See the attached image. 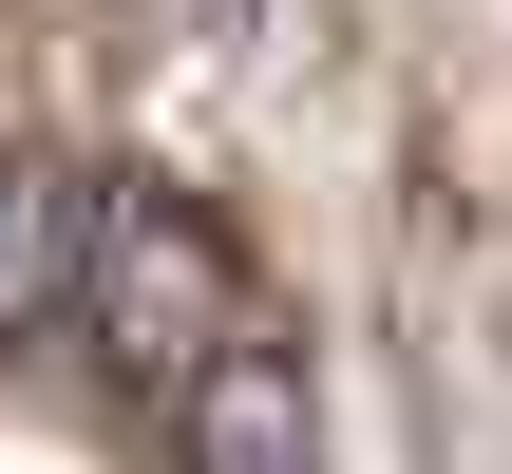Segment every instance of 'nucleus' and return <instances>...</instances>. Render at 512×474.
Here are the masks:
<instances>
[{"instance_id": "f257e3e1", "label": "nucleus", "mask_w": 512, "mask_h": 474, "mask_svg": "<svg viewBox=\"0 0 512 474\" xmlns=\"http://www.w3.org/2000/svg\"><path fill=\"white\" fill-rule=\"evenodd\" d=\"M76 247H95V190H57V171H19V152H0V323L76 304Z\"/></svg>"}]
</instances>
